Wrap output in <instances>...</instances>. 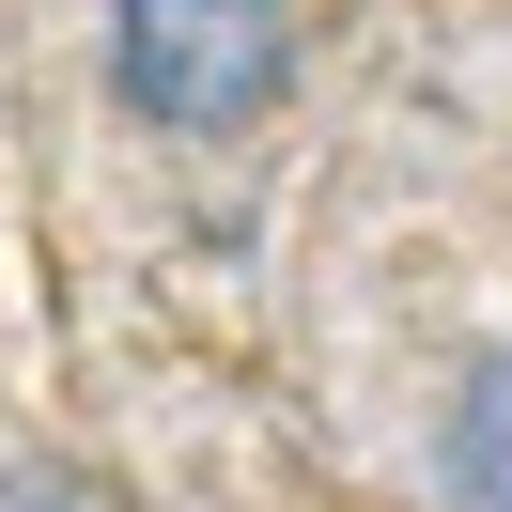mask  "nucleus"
<instances>
[{
  "label": "nucleus",
  "instance_id": "f257e3e1",
  "mask_svg": "<svg viewBox=\"0 0 512 512\" xmlns=\"http://www.w3.org/2000/svg\"><path fill=\"white\" fill-rule=\"evenodd\" d=\"M109 78L156 140H249L295 94V0H109Z\"/></svg>",
  "mask_w": 512,
  "mask_h": 512
},
{
  "label": "nucleus",
  "instance_id": "f03ea898",
  "mask_svg": "<svg viewBox=\"0 0 512 512\" xmlns=\"http://www.w3.org/2000/svg\"><path fill=\"white\" fill-rule=\"evenodd\" d=\"M435 497L450 512H512V342H481L435 404Z\"/></svg>",
  "mask_w": 512,
  "mask_h": 512
},
{
  "label": "nucleus",
  "instance_id": "7ed1b4c3",
  "mask_svg": "<svg viewBox=\"0 0 512 512\" xmlns=\"http://www.w3.org/2000/svg\"><path fill=\"white\" fill-rule=\"evenodd\" d=\"M0 512H125V497H109L94 466H16V481H0Z\"/></svg>",
  "mask_w": 512,
  "mask_h": 512
}]
</instances>
